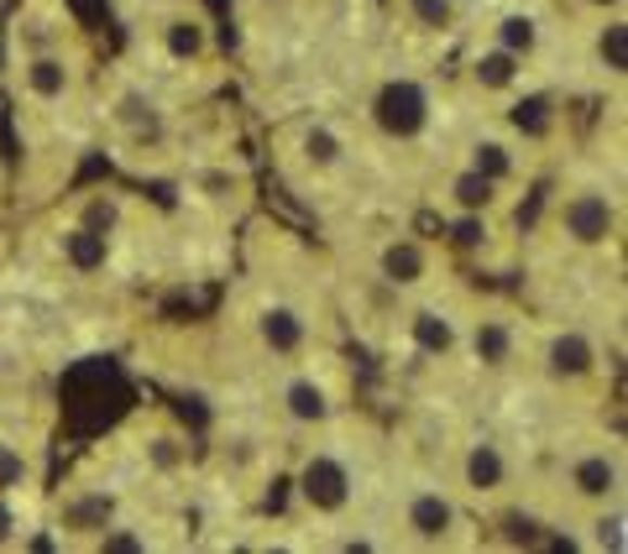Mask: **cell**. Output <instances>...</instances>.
<instances>
[{"label":"cell","mask_w":628,"mask_h":554,"mask_svg":"<svg viewBox=\"0 0 628 554\" xmlns=\"http://www.w3.org/2000/svg\"><path fill=\"white\" fill-rule=\"evenodd\" d=\"M90 550L94 554H152V550H163V544H157V533H148V524H137V518L120 513L116 524L105 528Z\"/></svg>","instance_id":"32"},{"label":"cell","mask_w":628,"mask_h":554,"mask_svg":"<svg viewBox=\"0 0 628 554\" xmlns=\"http://www.w3.org/2000/svg\"><path fill=\"white\" fill-rule=\"evenodd\" d=\"M309 445L294 461V507L304 513V524L315 528H351L361 507V487H367V466L361 450L346 435H335V424L320 435H304Z\"/></svg>","instance_id":"1"},{"label":"cell","mask_w":628,"mask_h":554,"mask_svg":"<svg viewBox=\"0 0 628 554\" xmlns=\"http://www.w3.org/2000/svg\"><path fill=\"white\" fill-rule=\"evenodd\" d=\"M446 246L450 252H461V257H492V246H498V215H487V209H472V215H446Z\"/></svg>","instance_id":"30"},{"label":"cell","mask_w":628,"mask_h":554,"mask_svg":"<svg viewBox=\"0 0 628 554\" xmlns=\"http://www.w3.org/2000/svg\"><path fill=\"white\" fill-rule=\"evenodd\" d=\"M120 445L131 450V466L142 471V476H152V481H179L183 471L194 466V445H189V435L168 413L131 418V429H126Z\"/></svg>","instance_id":"17"},{"label":"cell","mask_w":628,"mask_h":554,"mask_svg":"<svg viewBox=\"0 0 628 554\" xmlns=\"http://www.w3.org/2000/svg\"><path fill=\"white\" fill-rule=\"evenodd\" d=\"M529 157H535V152L518 142L503 120H482V126H472V131L461 137V146H456V163L482 178H492L498 189H513L518 178L529 173Z\"/></svg>","instance_id":"19"},{"label":"cell","mask_w":628,"mask_h":554,"mask_svg":"<svg viewBox=\"0 0 628 554\" xmlns=\"http://www.w3.org/2000/svg\"><path fill=\"white\" fill-rule=\"evenodd\" d=\"M0 178H5V168H0Z\"/></svg>","instance_id":"34"},{"label":"cell","mask_w":628,"mask_h":554,"mask_svg":"<svg viewBox=\"0 0 628 554\" xmlns=\"http://www.w3.org/2000/svg\"><path fill=\"white\" fill-rule=\"evenodd\" d=\"M587 59H592V74H598L602 85L624 89V79H628V16H624V11L592 16Z\"/></svg>","instance_id":"26"},{"label":"cell","mask_w":628,"mask_h":554,"mask_svg":"<svg viewBox=\"0 0 628 554\" xmlns=\"http://www.w3.org/2000/svg\"><path fill=\"white\" fill-rule=\"evenodd\" d=\"M393 340L424 366H446L461 356V309L435 293H414L393 324Z\"/></svg>","instance_id":"14"},{"label":"cell","mask_w":628,"mask_h":554,"mask_svg":"<svg viewBox=\"0 0 628 554\" xmlns=\"http://www.w3.org/2000/svg\"><path fill=\"white\" fill-rule=\"evenodd\" d=\"M461 356L482 377H509L529 361V324L503 304H487L477 314H461Z\"/></svg>","instance_id":"11"},{"label":"cell","mask_w":628,"mask_h":554,"mask_svg":"<svg viewBox=\"0 0 628 554\" xmlns=\"http://www.w3.org/2000/svg\"><path fill=\"white\" fill-rule=\"evenodd\" d=\"M272 413L289 435H320L341 424V377L325 356H304L294 366H278L272 382Z\"/></svg>","instance_id":"6"},{"label":"cell","mask_w":628,"mask_h":554,"mask_svg":"<svg viewBox=\"0 0 628 554\" xmlns=\"http://www.w3.org/2000/svg\"><path fill=\"white\" fill-rule=\"evenodd\" d=\"M446 272V257H440V241H424V235H383L372 246V278L388 283L393 293L414 298V293H435Z\"/></svg>","instance_id":"16"},{"label":"cell","mask_w":628,"mask_h":554,"mask_svg":"<svg viewBox=\"0 0 628 554\" xmlns=\"http://www.w3.org/2000/svg\"><path fill=\"white\" fill-rule=\"evenodd\" d=\"M246 330H252V346L262 361L272 366H294L304 356H315L320 346V330H315V314L294 304L289 293H262L252 309H246Z\"/></svg>","instance_id":"10"},{"label":"cell","mask_w":628,"mask_h":554,"mask_svg":"<svg viewBox=\"0 0 628 554\" xmlns=\"http://www.w3.org/2000/svg\"><path fill=\"white\" fill-rule=\"evenodd\" d=\"M388 528V544H403V550H466L477 539L466 502L456 497V487L435 481V476H414L393 492Z\"/></svg>","instance_id":"4"},{"label":"cell","mask_w":628,"mask_h":554,"mask_svg":"<svg viewBox=\"0 0 628 554\" xmlns=\"http://www.w3.org/2000/svg\"><path fill=\"white\" fill-rule=\"evenodd\" d=\"M5 48H11V59H27V53H85V37H79V22H74V11L63 0H22V11L5 27Z\"/></svg>","instance_id":"18"},{"label":"cell","mask_w":628,"mask_h":554,"mask_svg":"<svg viewBox=\"0 0 628 554\" xmlns=\"http://www.w3.org/2000/svg\"><path fill=\"white\" fill-rule=\"evenodd\" d=\"M63 215L120 241V235H126V220H131V205H126V194H120V189H85V194H74V205L63 209Z\"/></svg>","instance_id":"29"},{"label":"cell","mask_w":628,"mask_h":554,"mask_svg":"<svg viewBox=\"0 0 628 554\" xmlns=\"http://www.w3.org/2000/svg\"><path fill=\"white\" fill-rule=\"evenodd\" d=\"M450 487H456L461 502L492 507V502L513 497L518 461H513V450L498 435H466L456 445V461H450Z\"/></svg>","instance_id":"12"},{"label":"cell","mask_w":628,"mask_h":554,"mask_svg":"<svg viewBox=\"0 0 628 554\" xmlns=\"http://www.w3.org/2000/svg\"><path fill=\"white\" fill-rule=\"evenodd\" d=\"M361 116H367V126L388 146H419L435 131V116H440V111H435V94H430V85H424L419 74H388V79H377V89L367 94Z\"/></svg>","instance_id":"7"},{"label":"cell","mask_w":628,"mask_h":554,"mask_svg":"<svg viewBox=\"0 0 628 554\" xmlns=\"http://www.w3.org/2000/svg\"><path fill=\"white\" fill-rule=\"evenodd\" d=\"M278 168L294 189H330L357 168V142L335 116H299L278 131Z\"/></svg>","instance_id":"5"},{"label":"cell","mask_w":628,"mask_h":554,"mask_svg":"<svg viewBox=\"0 0 628 554\" xmlns=\"http://www.w3.org/2000/svg\"><path fill=\"white\" fill-rule=\"evenodd\" d=\"M142 37H148L152 59L163 63V68H174V74H194V68L215 63V27H209L205 11H194V5L157 11L152 22H142Z\"/></svg>","instance_id":"15"},{"label":"cell","mask_w":628,"mask_h":554,"mask_svg":"<svg viewBox=\"0 0 628 554\" xmlns=\"http://www.w3.org/2000/svg\"><path fill=\"white\" fill-rule=\"evenodd\" d=\"M11 85L27 116H74L85 105V53H27L11 59Z\"/></svg>","instance_id":"8"},{"label":"cell","mask_w":628,"mask_h":554,"mask_svg":"<svg viewBox=\"0 0 628 554\" xmlns=\"http://www.w3.org/2000/svg\"><path fill=\"white\" fill-rule=\"evenodd\" d=\"M592 16H607V11H624V0H581Z\"/></svg>","instance_id":"33"},{"label":"cell","mask_w":628,"mask_h":554,"mask_svg":"<svg viewBox=\"0 0 628 554\" xmlns=\"http://www.w3.org/2000/svg\"><path fill=\"white\" fill-rule=\"evenodd\" d=\"M544 235L566 257H607L624 241V194L607 178H571L544 205Z\"/></svg>","instance_id":"3"},{"label":"cell","mask_w":628,"mask_h":554,"mask_svg":"<svg viewBox=\"0 0 628 554\" xmlns=\"http://www.w3.org/2000/svg\"><path fill=\"white\" fill-rule=\"evenodd\" d=\"M555 487L576 513H592L607 502H624L628 487V466H624V445L618 439H587V445H571L555 466Z\"/></svg>","instance_id":"9"},{"label":"cell","mask_w":628,"mask_h":554,"mask_svg":"<svg viewBox=\"0 0 628 554\" xmlns=\"http://www.w3.org/2000/svg\"><path fill=\"white\" fill-rule=\"evenodd\" d=\"M529 68L535 63L513 59V53L492 48V42H477L472 59H466V85L477 89L482 100H513L518 89H529Z\"/></svg>","instance_id":"23"},{"label":"cell","mask_w":628,"mask_h":554,"mask_svg":"<svg viewBox=\"0 0 628 554\" xmlns=\"http://www.w3.org/2000/svg\"><path fill=\"white\" fill-rule=\"evenodd\" d=\"M466 0H393V16H398V27L409 31L414 42H446L461 31L466 22Z\"/></svg>","instance_id":"25"},{"label":"cell","mask_w":628,"mask_h":554,"mask_svg":"<svg viewBox=\"0 0 628 554\" xmlns=\"http://www.w3.org/2000/svg\"><path fill=\"white\" fill-rule=\"evenodd\" d=\"M482 42H492V48H503V53H513V59H524V63H539V53H544V22L529 5H513V11H498L487 22Z\"/></svg>","instance_id":"27"},{"label":"cell","mask_w":628,"mask_h":554,"mask_svg":"<svg viewBox=\"0 0 628 554\" xmlns=\"http://www.w3.org/2000/svg\"><path fill=\"white\" fill-rule=\"evenodd\" d=\"M435 205L446 209V215H472V209H487V215H503L509 205V189H498L492 178L472 173V168H450L440 183H435Z\"/></svg>","instance_id":"24"},{"label":"cell","mask_w":628,"mask_h":554,"mask_svg":"<svg viewBox=\"0 0 628 554\" xmlns=\"http://www.w3.org/2000/svg\"><path fill=\"white\" fill-rule=\"evenodd\" d=\"M482 513H487V544H498V550H561V544H571V539H561V528L550 524V518L529 513V507L513 502V497L482 507ZM571 550H576V544H571Z\"/></svg>","instance_id":"22"},{"label":"cell","mask_w":628,"mask_h":554,"mask_svg":"<svg viewBox=\"0 0 628 554\" xmlns=\"http://www.w3.org/2000/svg\"><path fill=\"white\" fill-rule=\"evenodd\" d=\"M48 252H53V262H59L68 278L94 283V278H111V267H116V235L59 215V226L48 231Z\"/></svg>","instance_id":"21"},{"label":"cell","mask_w":628,"mask_h":554,"mask_svg":"<svg viewBox=\"0 0 628 554\" xmlns=\"http://www.w3.org/2000/svg\"><path fill=\"white\" fill-rule=\"evenodd\" d=\"M37 481H42V455L27 435H11L0 429V492L11 497H37Z\"/></svg>","instance_id":"28"},{"label":"cell","mask_w":628,"mask_h":554,"mask_svg":"<svg viewBox=\"0 0 628 554\" xmlns=\"http://www.w3.org/2000/svg\"><path fill=\"white\" fill-rule=\"evenodd\" d=\"M120 513H126V497H120L116 487L74 481V487H63V497H59L53 528H59V539L68 544V550H90L94 539L116 524Z\"/></svg>","instance_id":"20"},{"label":"cell","mask_w":628,"mask_h":554,"mask_svg":"<svg viewBox=\"0 0 628 554\" xmlns=\"http://www.w3.org/2000/svg\"><path fill=\"white\" fill-rule=\"evenodd\" d=\"M31 528H37V497H11L0 492V554L27 550Z\"/></svg>","instance_id":"31"},{"label":"cell","mask_w":628,"mask_h":554,"mask_svg":"<svg viewBox=\"0 0 628 554\" xmlns=\"http://www.w3.org/2000/svg\"><path fill=\"white\" fill-rule=\"evenodd\" d=\"M529 361H535L539 377L550 387H561V392L602 382V346L587 324H550L529 346Z\"/></svg>","instance_id":"13"},{"label":"cell","mask_w":628,"mask_h":554,"mask_svg":"<svg viewBox=\"0 0 628 554\" xmlns=\"http://www.w3.org/2000/svg\"><path fill=\"white\" fill-rule=\"evenodd\" d=\"M105 126H111L116 157L126 168L163 173V168L183 163L179 120H174V111L148 89V79H116L111 100H105Z\"/></svg>","instance_id":"2"}]
</instances>
